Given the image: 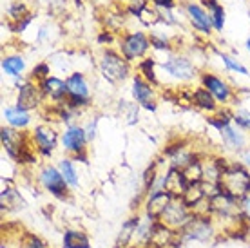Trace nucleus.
I'll use <instances>...</instances> for the list:
<instances>
[{
	"label": "nucleus",
	"mask_w": 250,
	"mask_h": 248,
	"mask_svg": "<svg viewBox=\"0 0 250 248\" xmlns=\"http://www.w3.org/2000/svg\"><path fill=\"white\" fill-rule=\"evenodd\" d=\"M40 89H42V93L45 96H49L51 100H57V102L65 100V96H67V85H65V82H62L57 76H49V78L40 82Z\"/></svg>",
	"instance_id": "14"
},
{
	"label": "nucleus",
	"mask_w": 250,
	"mask_h": 248,
	"mask_svg": "<svg viewBox=\"0 0 250 248\" xmlns=\"http://www.w3.org/2000/svg\"><path fill=\"white\" fill-rule=\"evenodd\" d=\"M172 237H174V234L170 232L169 227H165L163 223H154L147 247L149 248H165L167 245L172 243Z\"/></svg>",
	"instance_id": "16"
},
{
	"label": "nucleus",
	"mask_w": 250,
	"mask_h": 248,
	"mask_svg": "<svg viewBox=\"0 0 250 248\" xmlns=\"http://www.w3.org/2000/svg\"><path fill=\"white\" fill-rule=\"evenodd\" d=\"M150 45V40L145 37L144 33H129L120 40V47H122V55L127 60H136L140 56H144L147 53Z\"/></svg>",
	"instance_id": "4"
},
{
	"label": "nucleus",
	"mask_w": 250,
	"mask_h": 248,
	"mask_svg": "<svg viewBox=\"0 0 250 248\" xmlns=\"http://www.w3.org/2000/svg\"><path fill=\"white\" fill-rule=\"evenodd\" d=\"M221 58H223V62H225V65L230 71H238V73H241V75H249V71H247V67H243L239 62H236L234 58H230V56L227 55H221Z\"/></svg>",
	"instance_id": "28"
},
{
	"label": "nucleus",
	"mask_w": 250,
	"mask_h": 248,
	"mask_svg": "<svg viewBox=\"0 0 250 248\" xmlns=\"http://www.w3.org/2000/svg\"><path fill=\"white\" fill-rule=\"evenodd\" d=\"M247 45H249V51H250V38H249V42H247Z\"/></svg>",
	"instance_id": "37"
},
{
	"label": "nucleus",
	"mask_w": 250,
	"mask_h": 248,
	"mask_svg": "<svg viewBox=\"0 0 250 248\" xmlns=\"http://www.w3.org/2000/svg\"><path fill=\"white\" fill-rule=\"evenodd\" d=\"M160 219H162V223L165 225V227H169V228L172 230V228H183L192 217H190L188 207H187V203L183 201V198H172L170 205L167 207L165 214H163Z\"/></svg>",
	"instance_id": "3"
},
{
	"label": "nucleus",
	"mask_w": 250,
	"mask_h": 248,
	"mask_svg": "<svg viewBox=\"0 0 250 248\" xmlns=\"http://www.w3.org/2000/svg\"><path fill=\"white\" fill-rule=\"evenodd\" d=\"M42 89L37 85H33L31 82H25L24 85H20V93H19V107L24 109V111H29V109H35V107L40 105L42 102Z\"/></svg>",
	"instance_id": "8"
},
{
	"label": "nucleus",
	"mask_w": 250,
	"mask_h": 248,
	"mask_svg": "<svg viewBox=\"0 0 250 248\" xmlns=\"http://www.w3.org/2000/svg\"><path fill=\"white\" fill-rule=\"evenodd\" d=\"M152 4L156 7H160V9H172L176 6L174 0H152Z\"/></svg>",
	"instance_id": "32"
},
{
	"label": "nucleus",
	"mask_w": 250,
	"mask_h": 248,
	"mask_svg": "<svg viewBox=\"0 0 250 248\" xmlns=\"http://www.w3.org/2000/svg\"><path fill=\"white\" fill-rule=\"evenodd\" d=\"M163 69L169 73L170 76H174L178 80H190L196 76V67H194L190 60L183 58V56H174L169 62L163 63Z\"/></svg>",
	"instance_id": "6"
},
{
	"label": "nucleus",
	"mask_w": 250,
	"mask_h": 248,
	"mask_svg": "<svg viewBox=\"0 0 250 248\" xmlns=\"http://www.w3.org/2000/svg\"><path fill=\"white\" fill-rule=\"evenodd\" d=\"M203 4L208 7V15L212 19V25L216 31H221L223 29V24H225V11L223 7L219 6L216 0H203Z\"/></svg>",
	"instance_id": "21"
},
{
	"label": "nucleus",
	"mask_w": 250,
	"mask_h": 248,
	"mask_svg": "<svg viewBox=\"0 0 250 248\" xmlns=\"http://www.w3.org/2000/svg\"><path fill=\"white\" fill-rule=\"evenodd\" d=\"M232 118H234V122H236L239 127L250 130V114L249 112H238V114H234Z\"/></svg>",
	"instance_id": "30"
},
{
	"label": "nucleus",
	"mask_w": 250,
	"mask_h": 248,
	"mask_svg": "<svg viewBox=\"0 0 250 248\" xmlns=\"http://www.w3.org/2000/svg\"><path fill=\"white\" fill-rule=\"evenodd\" d=\"M25 63H24V58L22 56H6L4 60H2V69H4V73L11 76H19L22 71H24Z\"/></svg>",
	"instance_id": "23"
},
{
	"label": "nucleus",
	"mask_w": 250,
	"mask_h": 248,
	"mask_svg": "<svg viewBox=\"0 0 250 248\" xmlns=\"http://www.w3.org/2000/svg\"><path fill=\"white\" fill-rule=\"evenodd\" d=\"M150 45H154L156 49H169L167 40H162V38H158V37H150Z\"/></svg>",
	"instance_id": "33"
},
{
	"label": "nucleus",
	"mask_w": 250,
	"mask_h": 248,
	"mask_svg": "<svg viewBox=\"0 0 250 248\" xmlns=\"http://www.w3.org/2000/svg\"><path fill=\"white\" fill-rule=\"evenodd\" d=\"M33 140H35V145H37L38 152H42L44 156H49L55 147H57V132L51 129V127H45V125H40L33 130Z\"/></svg>",
	"instance_id": "7"
},
{
	"label": "nucleus",
	"mask_w": 250,
	"mask_h": 248,
	"mask_svg": "<svg viewBox=\"0 0 250 248\" xmlns=\"http://www.w3.org/2000/svg\"><path fill=\"white\" fill-rule=\"evenodd\" d=\"M201 82H203V87H205L207 91L212 94L216 100H219L221 103H223V102H229L232 93H230V89H229V85H227L223 80H219L218 76L207 73V75L201 76Z\"/></svg>",
	"instance_id": "10"
},
{
	"label": "nucleus",
	"mask_w": 250,
	"mask_h": 248,
	"mask_svg": "<svg viewBox=\"0 0 250 248\" xmlns=\"http://www.w3.org/2000/svg\"><path fill=\"white\" fill-rule=\"evenodd\" d=\"M24 248H45V245L37 236H27V243L24 245Z\"/></svg>",
	"instance_id": "31"
},
{
	"label": "nucleus",
	"mask_w": 250,
	"mask_h": 248,
	"mask_svg": "<svg viewBox=\"0 0 250 248\" xmlns=\"http://www.w3.org/2000/svg\"><path fill=\"white\" fill-rule=\"evenodd\" d=\"M132 94H134V98H136L145 109H150V111L156 109V105H154V91L150 89V85L142 78V76H136L134 82H132Z\"/></svg>",
	"instance_id": "11"
},
{
	"label": "nucleus",
	"mask_w": 250,
	"mask_h": 248,
	"mask_svg": "<svg viewBox=\"0 0 250 248\" xmlns=\"http://www.w3.org/2000/svg\"><path fill=\"white\" fill-rule=\"evenodd\" d=\"M185 9H187L188 17H190V22H192V25L198 29V31L205 33V35H208L210 33V29H212V19H210V15L203 9V7L200 6V4H187L185 6Z\"/></svg>",
	"instance_id": "9"
},
{
	"label": "nucleus",
	"mask_w": 250,
	"mask_h": 248,
	"mask_svg": "<svg viewBox=\"0 0 250 248\" xmlns=\"http://www.w3.org/2000/svg\"><path fill=\"white\" fill-rule=\"evenodd\" d=\"M219 163V190L227 196L245 199L250 194V174L239 163H225V160H218Z\"/></svg>",
	"instance_id": "1"
},
{
	"label": "nucleus",
	"mask_w": 250,
	"mask_h": 248,
	"mask_svg": "<svg viewBox=\"0 0 250 248\" xmlns=\"http://www.w3.org/2000/svg\"><path fill=\"white\" fill-rule=\"evenodd\" d=\"M63 248H89V239L82 232L69 230L63 234Z\"/></svg>",
	"instance_id": "22"
},
{
	"label": "nucleus",
	"mask_w": 250,
	"mask_h": 248,
	"mask_svg": "<svg viewBox=\"0 0 250 248\" xmlns=\"http://www.w3.org/2000/svg\"><path fill=\"white\" fill-rule=\"evenodd\" d=\"M87 142V136H85V129H82L78 125H73L65 130L63 134V147L69 150V152H83V145Z\"/></svg>",
	"instance_id": "12"
},
{
	"label": "nucleus",
	"mask_w": 250,
	"mask_h": 248,
	"mask_svg": "<svg viewBox=\"0 0 250 248\" xmlns=\"http://www.w3.org/2000/svg\"><path fill=\"white\" fill-rule=\"evenodd\" d=\"M42 185L57 198H65L67 196V181L62 176V172L55 167H45L40 174Z\"/></svg>",
	"instance_id": "5"
},
{
	"label": "nucleus",
	"mask_w": 250,
	"mask_h": 248,
	"mask_svg": "<svg viewBox=\"0 0 250 248\" xmlns=\"http://www.w3.org/2000/svg\"><path fill=\"white\" fill-rule=\"evenodd\" d=\"M65 85H67V94L76 96V98L89 100V87H87L85 78H83V75H80V73L71 75L67 80H65Z\"/></svg>",
	"instance_id": "18"
},
{
	"label": "nucleus",
	"mask_w": 250,
	"mask_h": 248,
	"mask_svg": "<svg viewBox=\"0 0 250 248\" xmlns=\"http://www.w3.org/2000/svg\"><path fill=\"white\" fill-rule=\"evenodd\" d=\"M58 168H60L62 176L65 178V181H67V185L78 186V178H76V170H75V165H73V162H71V160H62V162L58 163Z\"/></svg>",
	"instance_id": "25"
},
{
	"label": "nucleus",
	"mask_w": 250,
	"mask_h": 248,
	"mask_svg": "<svg viewBox=\"0 0 250 248\" xmlns=\"http://www.w3.org/2000/svg\"><path fill=\"white\" fill-rule=\"evenodd\" d=\"M4 116H6V120L9 122V125H13V127H25V125L31 122V118H29V114H27V111H24V109H20L19 105L17 107H7L6 111H4Z\"/></svg>",
	"instance_id": "19"
},
{
	"label": "nucleus",
	"mask_w": 250,
	"mask_h": 248,
	"mask_svg": "<svg viewBox=\"0 0 250 248\" xmlns=\"http://www.w3.org/2000/svg\"><path fill=\"white\" fill-rule=\"evenodd\" d=\"M221 136H223V142H225L229 147H232V149H241V147H243V143H245L243 134L238 132L236 129H232L230 125L221 130Z\"/></svg>",
	"instance_id": "24"
},
{
	"label": "nucleus",
	"mask_w": 250,
	"mask_h": 248,
	"mask_svg": "<svg viewBox=\"0 0 250 248\" xmlns=\"http://www.w3.org/2000/svg\"><path fill=\"white\" fill-rule=\"evenodd\" d=\"M33 76L38 78V80L49 78V65H47V63H38L37 67L33 69Z\"/></svg>",
	"instance_id": "29"
},
{
	"label": "nucleus",
	"mask_w": 250,
	"mask_h": 248,
	"mask_svg": "<svg viewBox=\"0 0 250 248\" xmlns=\"http://www.w3.org/2000/svg\"><path fill=\"white\" fill-rule=\"evenodd\" d=\"M174 196H170L169 192H160L156 196H150L149 203H147V214L150 219H160L165 214L167 207L170 205Z\"/></svg>",
	"instance_id": "15"
},
{
	"label": "nucleus",
	"mask_w": 250,
	"mask_h": 248,
	"mask_svg": "<svg viewBox=\"0 0 250 248\" xmlns=\"http://www.w3.org/2000/svg\"><path fill=\"white\" fill-rule=\"evenodd\" d=\"M154 60H150V58H147V60H144V62L140 63V71L144 73V76L147 78L149 82H152V83H156V76H154Z\"/></svg>",
	"instance_id": "27"
},
{
	"label": "nucleus",
	"mask_w": 250,
	"mask_h": 248,
	"mask_svg": "<svg viewBox=\"0 0 250 248\" xmlns=\"http://www.w3.org/2000/svg\"><path fill=\"white\" fill-rule=\"evenodd\" d=\"M100 67L104 76L111 82L125 80L127 75H129V60L125 56H120L113 49H107L104 53V56H102L100 60Z\"/></svg>",
	"instance_id": "2"
},
{
	"label": "nucleus",
	"mask_w": 250,
	"mask_h": 248,
	"mask_svg": "<svg viewBox=\"0 0 250 248\" xmlns=\"http://www.w3.org/2000/svg\"><path fill=\"white\" fill-rule=\"evenodd\" d=\"M245 160H247V163L250 165V152H245Z\"/></svg>",
	"instance_id": "36"
},
{
	"label": "nucleus",
	"mask_w": 250,
	"mask_h": 248,
	"mask_svg": "<svg viewBox=\"0 0 250 248\" xmlns=\"http://www.w3.org/2000/svg\"><path fill=\"white\" fill-rule=\"evenodd\" d=\"M0 136H2V145L7 150V154L15 158V160H19V152L22 143H24V138L20 136L19 132H15L13 129H6V127H2Z\"/></svg>",
	"instance_id": "17"
},
{
	"label": "nucleus",
	"mask_w": 250,
	"mask_h": 248,
	"mask_svg": "<svg viewBox=\"0 0 250 248\" xmlns=\"http://www.w3.org/2000/svg\"><path fill=\"white\" fill-rule=\"evenodd\" d=\"M192 102L200 107V109H205V111H216V98L207 91L205 87H200V89L194 91Z\"/></svg>",
	"instance_id": "20"
},
{
	"label": "nucleus",
	"mask_w": 250,
	"mask_h": 248,
	"mask_svg": "<svg viewBox=\"0 0 250 248\" xmlns=\"http://www.w3.org/2000/svg\"><path fill=\"white\" fill-rule=\"evenodd\" d=\"M105 40L107 42H111V35H109V33H105V35H102L100 37V42H105Z\"/></svg>",
	"instance_id": "35"
},
{
	"label": "nucleus",
	"mask_w": 250,
	"mask_h": 248,
	"mask_svg": "<svg viewBox=\"0 0 250 248\" xmlns=\"http://www.w3.org/2000/svg\"><path fill=\"white\" fill-rule=\"evenodd\" d=\"M94 130H96V122L89 125L87 130H85V136H87V140H93V138H94Z\"/></svg>",
	"instance_id": "34"
},
{
	"label": "nucleus",
	"mask_w": 250,
	"mask_h": 248,
	"mask_svg": "<svg viewBox=\"0 0 250 248\" xmlns=\"http://www.w3.org/2000/svg\"><path fill=\"white\" fill-rule=\"evenodd\" d=\"M187 178L183 176L182 170H176V168H170L169 174H167V180H165V192H169L170 196L174 198H183L185 190L188 188Z\"/></svg>",
	"instance_id": "13"
},
{
	"label": "nucleus",
	"mask_w": 250,
	"mask_h": 248,
	"mask_svg": "<svg viewBox=\"0 0 250 248\" xmlns=\"http://www.w3.org/2000/svg\"><path fill=\"white\" fill-rule=\"evenodd\" d=\"M9 17H11L13 20H17V22L20 24V20L29 19L31 15H29L27 6H25L24 2H13L11 6H9Z\"/></svg>",
	"instance_id": "26"
}]
</instances>
